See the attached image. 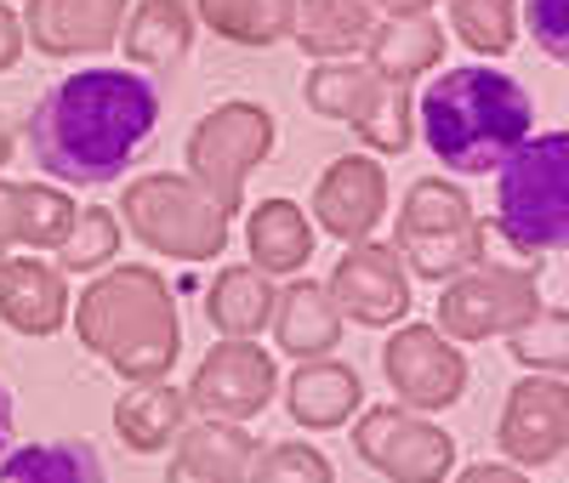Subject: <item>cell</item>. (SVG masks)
I'll return each instance as SVG.
<instances>
[{"mask_svg": "<svg viewBox=\"0 0 569 483\" xmlns=\"http://www.w3.org/2000/svg\"><path fill=\"white\" fill-rule=\"evenodd\" d=\"M251 483H330V461L308 455V450H273V455H262Z\"/></svg>", "mask_w": 569, "mask_h": 483, "instance_id": "16", "label": "cell"}, {"mask_svg": "<svg viewBox=\"0 0 569 483\" xmlns=\"http://www.w3.org/2000/svg\"><path fill=\"white\" fill-rule=\"evenodd\" d=\"M388 375H393L399 393H410L427 410H439V404H456L461 399L467 364L427 324H410L405 335H393V348H388Z\"/></svg>", "mask_w": 569, "mask_h": 483, "instance_id": "4", "label": "cell"}, {"mask_svg": "<svg viewBox=\"0 0 569 483\" xmlns=\"http://www.w3.org/2000/svg\"><path fill=\"white\" fill-rule=\"evenodd\" d=\"M279 342H284V353H325V348H337V313H330V296L319 284H297L291 290L284 319H279Z\"/></svg>", "mask_w": 569, "mask_h": 483, "instance_id": "11", "label": "cell"}, {"mask_svg": "<svg viewBox=\"0 0 569 483\" xmlns=\"http://www.w3.org/2000/svg\"><path fill=\"white\" fill-rule=\"evenodd\" d=\"M319 211H325L330 233H342V239L365 233L376 217H382V171H376L370 160H342V171L319 193Z\"/></svg>", "mask_w": 569, "mask_h": 483, "instance_id": "9", "label": "cell"}, {"mask_svg": "<svg viewBox=\"0 0 569 483\" xmlns=\"http://www.w3.org/2000/svg\"><path fill=\"white\" fill-rule=\"evenodd\" d=\"M194 404L217 410V415H251L268 404V364L251 348H222L200 381H194Z\"/></svg>", "mask_w": 569, "mask_h": 483, "instance_id": "7", "label": "cell"}, {"mask_svg": "<svg viewBox=\"0 0 569 483\" xmlns=\"http://www.w3.org/2000/svg\"><path fill=\"white\" fill-rule=\"evenodd\" d=\"M0 483H109V472L86 439H46L0 455Z\"/></svg>", "mask_w": 569, "mask_h": 483, "instance_id": "6", "label": "cell"}, {"mask_svg": "<svg viewBox=\"0 0 569 483\" xmlns=\"http://www.w3.org/2000/svg\"><path fill=\"white\" fill-rule=\"evenodd\" d=\"M211 319H217L222 330H251V324H262V319H268V308H262V290H257V279H246V273H228V279L217 284Z\"/></svg>", "mask_w": 569, "mask_h": 483, "instance_id": "15", "label": "cell"}, {"mask_svg": "<svg viewBox=\"0 0 569 483\" xmlns=\"http://www.w3.org/2000/svg\"><path fill=\"white\" fill-rule=\"evenodd\" d=\"M467 483H525V477H512V472H496V466H472Z\"/></svg>", "mask_w": 569, "mask_h": 483, "instance_id": "19", "label": "cell"}, {"mask_svg": "<svg viewBox=\"0 0 569 483\" xmlns=\"http://www.w3.org/2000/svg\"><path fill=\"white\" fill-rule=\"evenodd\" d=\"M160 131V91L137 69H80L63 74L29 109V154L46 177L98 188L114 182Z\"/></svg>", "mask_w": 569, "mask_h": 483, "instance_id": "1", "label": "cell"}, {"mask_svg": "<svg viewBox=\"0 0 569 483\" xmlns=\"http://www.w3.org/2000/svg\"><path fill=\"white\" fill-rule=\"evenodd\" d=\"M251 251H257L262 268L291 273V268L308 256V233H302V222H297V205L268 200V205L257 211V222H251Z\"/></svg>", "mask_w": 569, "mask_h": 483, "instance_id": "13", "label": "cell"}, {"mask_svg": "<svg viewBox=\"0 0 569 483\" xmlns=\"http://www.w3.org/2000/svg\"><path fill=\"white\" fill-rule=\"evenodd\" d=\"M353 375L348 370H337V364H319V370H302L297 381H291V410H297V421H308V426H330V421H342L348 410H353Z\"/></svg>", "mask_w": 569, "mask_h": 483, "instance_id": "12", "label": "cell"}, {"mask_svg": "<svg viewBox=\"0 0 569 483\" xmlns=\"http://www.w3.org/2000/svg\"><path fill=\"white\" fill-rule=\"evenodd\" d=\"M337 296H342L348 313L365 319V324H388V319L405 313V284H399V273H393V256L376 251V245H365V251H353V256L342 262Z\"/></svg>", "mask_w": 569, "mask_h": 483, "instance_id": "8", "label": "cell"}, {"mask_svg": "<svg viewBox=\"0 0 569 483\" xmlns=\"http://www.w3.org/2000/svg\"><path fill=\"white\" fill-rule=\"evenodd\" d=\"M501 233L525 256H558L569 239V137L547 131L530 137L507 165L496 188Z\"/></svg>", "mask_w": 569, "mask_h": 483, "instance_id": "3", "label": "cell"}, {"mask_svg": "<svg viewBox=\"0 0 569 483\" xmlns=\"http://www.w3.org/2000/svg\"><path fill=\"white\" fill-rule=\"evenodd\" d=\"M501 444L518 461H558L563 455V381H525L507 404Z\"/></svg>", "mask_w": 569, "mask_h": 483, "instance_id": "5", "label": "cell"}, {"mask_svg": "<svg viewBox=\"0 0 569 483\" xmlns=\"http://www.w3.org/2000/svg\"><path fill=\"white\" fill-rule=\"evenodd\" d=\"M12 450V386L0 381V455Z\"/></svg>", "mask_w": 569, "mask_h": 483, "instance_id": "18", "label": "cell"}, {"mask_svg": "<svg viewBox=\"0 0 569 483\" xmlns=\"http://www.w3.org/2000/svg\"><path fill=\"white\" fill-rule=\"evenodd\" d=\"M0 313L18 330H58L63 324V284L40 262H23L0 279Z\"/></svg>", "mask_w": 569, "mask_h": 483, "instance_id": "10", "label": "cell"}, {"mask_svg": "<svg viewBox=\"0 0 569 483\" xmlns=\"http://www.w3.org/2000/svg\"><path fill=\"white\" fill-rule=\"evenodd\" d=\"M530 29H536V40L547 46V52L563 63V52H569V40H563V0H530Z\"/></svg>", "mask_w": 569, "mask_h": 483, "instance_id": "17", "label": "cell"}, {"mask_svg": "<svg viewBox=\"0 0 569 483\" xmlns=\"http://www.w3.org/2000/svg\"><path fill=\"white\" fill-rule=\"evenodd\" d=\"M177 415H182V399L166 393V386H160V393H131V399L114 410V421H120V432H126L131 450H160V444L171 439Z\"/></svg>", "mask_w": 569, "mask_h": 483, "instance_id": "14", "label": "cell"}, {"mask_svg": "<svg viewBox=\"0 0 569 483\" xmlns=\"http://www.w3.org/2000/svg\"><path fill=\"white\" fill-rule=\"evenodd\" d=\"M536 125V103L530 91L501 69L467 63L439 74L421 91V137L433 149L439 165L485 177L496 165H507L518 149L530 142Z\"/></svg>", "mask_w": 569, "mask_h": 483, "instance_id": "2", "label": "cell"}]
</instances>
